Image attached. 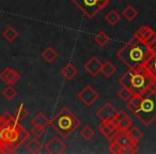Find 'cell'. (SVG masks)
Segmentation results:
<instances>
[{"label": "cell", "mask_w": 156, "mask_h": 154, "mask_svg": "<svg viewBox=\"0 0 156 154\" xmlns=\"http://www.w3.org/2000/svg\"><path fill=\"white\" fill-rule=\"evenodd\" d=\"M29 137L30 133L14 116H0V153H13Z\"/></svg>", "instance_id": "cell-1"}, {"label": "cell", "mask_w": 156, "mask_h": 154, "mask_svg": "<svg viewBox=\"0 0 156 154\" xmlns=\"http://www.w3.org/2000/svg\"><path fill=\"white\" fill-rule=\"evenodd\" d=\"M119 83L122 87L127 88L137 95H143L156 89L155 81L143 65L129 69L120 77Z\"/></svg>", "instance_id": "cell-2"}, {"label": "cell", "mask_w": 156, "mask_h": 154, "mask_svg": "<svg viewBox=\"0 0 156 154\" xmlns=\"http://www.w3.org/2000/svg\"><path fill=\"white\" fill-rule=\"evenodd\" d=\"M151 52L147 43L143 42L136 35L132 38L119 52H117V57L127 65L129 69L136 67L139 65H143L150 57Z\"/></svg>", "instance_id": "cell-3"}, {"label": "cell", "mask_w": 156, "mask_h": 154, "mask_svg": "<svg viewBox=\"0 0 156 154\" xmlns=\"http://www.w3.org/2000/svg\"><path fill=\"white\" fill-rule=\"evenodd\" d=\"M51 126L63 138L69 137L79 125L80 121L67 107H63L50 121Z\"/></svg>", "instance_id": "cell-4"}, {"label": "cell", "mask_w": 156, "mask_h": 154, "mask_svg": "<svg viewBox=\"0 0 156 154\" xmlns=\"http://www.w3.org/2000/svg\"><path fill=\"white\" fill-rule=\"evenodd\" d=\"M144 125H151L156 120V92L151 91L142 95V102L135 113Z\"/></svg>", "instance_id": "cell-5"}, {"label": "cell", "mask_w": 156, "mask_h": 154, "mask_svg": "<svg viewBox=\"0 0 156 154\" xmlns=\"http://www.w3.org/2000/svg\"><path fill=\"white\" fill-rule=\"evenodd\" d=\"M72 2L87 17L93 18L110 3V0H72Z\"/></svg>", "instance_id": "cell-6"}, {"label": "cell", "mask_w": 156, "mask_h": 154, "mask_svg": "<svg viewBox=\"0 0 156 154\" xmlns=\"http://www.w3.org/2000/svg\"><path fill=\"white\" fill-rule=\"evenodd\" d=\"M77 98L83 103L86 106H92L98 101V93L91 87V86H86L77 95Z\"/></svg>", "instance_id": "cell-7"}, {"label": "cell", "mask_w": 156, "mask_h": 154, "mask_svg": "<svg viewBox=\"0 0 156 154\" xmlns=\"http://www.w3.org/2000/svg\"><path fill=\"white\" fill-rule=\"evenodd\" d=\"M117 111L118 110L115 108V106H113L111 103H106V104H104L98 110L96 117L102 122H107V121H110V120L115 117Z\"/></svg>", "instance_id": "cell-8"}, {"label": "cell", "mask_w": 156, "mask_h": 154, "mask_svg": "<svg viewBox=\"0 0 156 154\" xmlns=\"http://www.w3.org/2000/svg\"><path fill=\"white\" fill-rule=\"evenodd\" d=\"M46 151L50 154H61L66 151V145L58 137H52L45 147Z\"/></svg>", "instance_id": "cell-9"}, {"label": "cell", "mask_w": 156, "mask_h": 154, "mask_svg": "<svg viewBox=\"0 0 156 154\" xmlns=\"http://www.w3.org/2000/svg\"><path fill=\"white\" fill-rule=\"evenodd\" d=\"M0 79L2 81H5L8 86L15 85L20 81V74L18 72H16L12 67H7L3 70V72L0 74Z\"/></svg>", "instance_id": "cell-10"}, {"label": "cell", "mask_w": 156, "mask_h": 154, "mask_svg": "<svg viewBox=\"0 0 156 154\" xmlns=\"http://www.w3.org/2000/svg\"><path fill=\"white\" fill-rule=\"evenodd\" d=\"M98 130L100 132L103 134V136L106 137L109 141H111L113 138L115 137V135L119 133V128L117 126H115L110 121H107V122H102L98 126Z\"/></svg>", "instance_id": "cell-11"}, {"label": "cell", "mask_w": 156, "mask_h": 154, "mask_svg": "<svg viewBox=\"0 0 156 154\" xmlns=\"http://www.w3.org/2000/svg\"><path fill=\"white\" fill-rule=\"evenodd\" d=\"M102 66L103 62L96 57H92L89 59V61H87L85 64V70L90 74L91 76L95 77L98 74L102 72Z\"/></svg>", "instance_id": "cell-12"}, {"label": "cell", "mask_w": 156, "mask_h": 154, "mask_svg": "<svg viewBox=\"0 0 156 154\" xmlns=\"http://www.w3.org/2000/svg\"><path fill=\"white\" fill-rule=\"evenodd\" d=\"M134 35H136L137 38L142 40L145 43H149V42L153 39L154 35H155V31L152 28H150L149 26H147V25H143V26H141L140 28L135 32Z\"/></svg>", "instance_id": "cell-13"}, {"label": "cell", "mask_w": 156, "mask_h": 154, "mask_svg": "<svg viewBox=\"0 0 156 154\" xmlns=\"http://www.w3.org/2000/svg\"><path fill=\"white\" fill-rule=\"evenodd\" d=\"M111 141H115V142H117L121 148L134 143L132 141V139H130L129 135L127 134V131H119V133L115 135V137ZM135 145H136V143H135Z\"/></svg>", "instance_id": "cell-14"}, {"label": "cell", "mask_w": 156, "mask_h": 154, "mask_svg": "<svg viewBox=\"0 0 156 154\" xmlns=\"http://www.w3.org/2000/svg\"><path fill=\"white\" fill-rule=\"evenodd\" d=\"M143 66L149 71V73L151 74V76L153 77V79L156 83V54H151L150 57L147 59Z\"/></svg>", "instance_id": "cell-15"}, {"label": "cell", "mask_w": 156, "mask_h": 154, "mask_svg": "<svg viewBox=\"0 0 156 154\" xmlns=\"http://www.w3.org/2000/svg\"><path fill=\"white\" fill-rule=\"evenodd\" d=\"M61 74H62V76L65 79H67V81H72V79L77 75V69H76L75 65H74L73 63L69 62L64 67H62V70H61Z\"/></svg>", "instance_id": "cell-16"}, {"label": "cell", "mask_w": 156, "mask_h": 154, "mask_svg": "<svg viewBox=\"0 0 156 154\" xmlns=\"http://www.w3.org/2000/svg\"><path fill=\"white\" fill-rule=\"evenodd\" d=\"M141 102H142V95L134 94V95L128 100V104H127L128 110L132 111V113L135 115V113H137V110L139 109V107H140Z\"/></svg>", "instance_id": "cell-17"}, {"label": "cell", "mask_w": 156, "mask_h": 154, "mask_svg": "<svg viewBox=\"0 0 156 154\" xmlns=\"http://www.w3.org/2000/svg\"><path fill=\"white\" fill-rule=\"evenodd\" d=\"M32 125H37V126H43V127H47L48 125L50 124V121L48 120V118L46 117L45 115L43 113H37L34 116V118L31 121Z\"/></svg>", "instance_id": "cell-18"}, {"label": "cell", "mask_w": 156, "mask_h": 154, "mask_svg": "<svg viewBox=\"0 0 156 154\" xmlns=\"http://www.w3.org/2000/svg\"><path fill=\"white\" fill-rule=\"evenodd\" d=\"M41 56H42V58L46 61V62L51 63V62H54L57 58H58V52H57L52 47H47L46 49L43 50V52H42Z\"/></svg>", "instance_id": "cell-19"}, {"label": "cell", "mask_w": 156, "mask_h": 154, "mask_svg": "<svg viewBox=\"0 0 156 154\" xmlns=\"http://www.w3.org/2000/svg\"><path fill=\"white\" fill-rule=\"evenodd\" d=\"M115 71H117V67H115L110 61H106L105 63H103L102 72H101V73H103V75H104L106 78H109V77H111V76L115 73Z\"/></svg>", "instance_id": "cell-20"}, {"label": "cell", "mask_w": 156, "mask_h": 154, "mask_svg": "<svg viewBox=\"0 0 156 154\" xmlns=\"http://www.w3.org/2000/svg\"><path fill=\"white\" fill-rule=\"evenodd\" d=\"M122 15H123V17L125 18L126 20L132 22V20H134L135 18L137 17L138 11H137L134 7H132V5H127V7L123 10V12H122Z\"/></svg>", "instance_id": "cell-21"}, {"label": "cell", "mask_w": 156, "mask_h": 154, "mask_svg": "<svg viewBox=\"0 0 156 154\" xmlns=\"http://www.w3.org/2000/svg\"><path fill=\"white\" fill-rule=\"evenodd\" d=\"M42 147H43L42 143L35 138H32L28 143H27V150L32 154H35V153H37V152L41 151Z\"/></svg>", "instance_id": "cell-22"}, {"label": "cell", "mask_w": 156, "mask_h": 154, "mask_svg": "<svg viewBox=\"0 0 156 154\" xmlns=\"http://www.w3.org/2000/svg\"><path fill=\"white\" fill-rule=\"evenodd\" d=\"M2 37L7 40L8 42H13L16 38L18 37V32L13 28V27L9 26L5 29V31L2 32Z\"/></svg>", "instance_id": "cell-23"}, {"label": "cell", "mask_w": 156, "mask_h": 154, "mask_svg": "<svg viewBox=\"0 0 156 154\" xmlns=\"http://www.w3.org/2000/svg\"><path fill=\"white\" fill-rule=\"evenodd\" d=\"M127 134L129 135L130 139L134 143H138L139 141L142 139V133L140 132V130H138L137 127H130L127 130Z\"/></svg>", "instance_id": "cell-24"}, {"label": "cell", "mask_w": 156, "mask_h": 154, "mask_svg": "<svg viewBox=\"0 0 156 154\" xmlns=\"http://www.w3.org/2000/svg\"><path fill=\"white\" fill-rule=\"evenodd\" d=\"M105 20H106L107 23H109L110 25H112V26H115V25L118 24L120 20L119 13H118L117 11H115V10H111V11L105 16Z\"/></svg>", "instance_id": "cell-25"}, {"label": "cell", "mask_w": 156, "mask_h": 154, "mask_svg": "<svg viewBox=\"0 0 156 154\" xmlns=\"http://www.w3.org/2000/svg\"><path fill=\"white\" fill-rule=\"evenodd\" d=\"M94 41H95L100 46H104L109 42V35L107 34L106 32L101 31V32H98L95 34V37H94Z\"/></svg>", "instance_id": "cell-26"}, {"label": "cell", "mask_w": 156, "mask_h": 154, "mask_svg": "<svg viewBox=\"0 0 156 154\" xmlns=\"http://www.w3.org/2000/svg\"><path fill=\"white\" fill-rule=\"evenodd\" d=\"M133 125V120L130 119L128 116H125L123 119L120 121V123L118 124V128L120 131H127L128 128H130Z\"/></svg>", "instance_id": "cell-27"}, {"label": "cell", "mask_w": 156, "mask_h": 154, "mask_svg": "<svg viewBox=\"0 0 156 154\" xmlns=\"http://www.w3.org/2000/svg\"><path fill=\"white\" fill-rule=\"evenodd\" d=\"M95 135V133H94V130L92 127H90V126H85V127L83 128V130L80 131V136L83 137L85 140H91L92 138H93V136Z\"/></svg>", "instance_id": "cell-28"}, {"label": "cell", "mask_w": 156, "mask_h": 154, "mask_svg": "<svg viewBox=\"0 0 156 154\" xmlns=\"http://www.w3.org/2000/svg\"><path fill=\"white\" fill-rule=\"evenodd\" d=\"M133 95H134V93H133L129 89H127V88H125V87H122L121 90L118 92V96H119L122 101H124V102L128 101Z\"/></svg>", "instance_id": "cell-29"}, {"label": "cell", "mask_w": 156, "mask_h": 154, "mask_svg": "<svg viewBox=\"0 0 156 154\" xmlns=\"http://www.w3.org/2000/svg\"><path fill=\"white\" fill-rule=\"evenodd\" d=\"M1 94H2L3 98H7L8 101H11V100H13L16 95H17V92H16V90L13 89L11 86H9V87H7L5 90H3Z\"/></svg>", "instance_id": "cell-30"}, {"label": "cell", "mask_w": 156, "mask_h": 154, "mask_svg": "<svg viewBox=\"0 0 156 154\" xmlns=\"http://www.w3.org/2000/svg\"><path fill=\"white\" fill-rule=\"evenodd\" d=\"M14 117H15L18 121H22V120H24L25 118L28 117V111H27V109L25 108L23 104H20V107L17 108V110L15 111V115H14Z\"/></svg>", "instance_id": "cell-31"}, {"label": "cell", "mask_w": 156, "mask_h": 154, "mask_svg": "<svg viewBox=\"0 0 156 154\" xmlns=\"http://www.w3.org/2000/svg\"><path fill=\"white\" fill-rule=\"evenodd\" d=\"M125 116H127V113H126L125 111H124V110H119V111H117V113L115 115V117L110 120V122L113 124V125L118 127V124L120 123V121H121V120L123 119Z\"/></svg>", "instance_id": "cell-32"}, {"label": "cell", "mask_w": 156, "mask_h": 154, "mask_svg": "<svg viewBox=\"0 0 156 154\" xmlns=\"http://www.w3.org/2000/svg\"><path fill=\"white\" fill-rule=\"evenodd\" d=\"M136 147H137V145H135V143L125 145V147H122L121 148V154H133V153H136V152H137Z\"/></svg>", "instance_id": "cell-33"}, {"label": "cell", "mask_w": 156, "mask_h": 154, "mask_svg": "<svg viewBox=\"0 0 156 154\" xmlns=\"http://www.w3.org/2000/svg\"><path fill=\"white\" fill-rule=\"evenodd\" d=\"M108 150L110 153H115V154H121V147L118 145L115 141H110V145L108 147Z\"/></svg>", "instance_id": "cell-34"}, {"label": "cell", "mask_w": 156, "mask_h": 154, "mask_svg": "<svg viewBox=\"0 0 156 154\" xmlns=\"http://www.w3.org/2000/svg\"><path fill=\"white\" fill-rule=\"evenodd\" d=\"M45 131H46V127L37 126V125H32V128H31V132H32L37 137H41L42 135L45 133Z\"/></svg>", "instance_id": "cell-35"}, {"label": "cell", "mask_w": 156, "mask_h": 154, "mask_svg": "<svg viewBox=\"0 0 156 154\" xmlns=\"http://www.w3.org/2000/svg\"><path fill=\"white\" fill-rule=\"evenodd\" d=\"M149 45V48H150V52L151 54H156V34L153 37V39L147 43Z\"/></svg>", "instance_id": "cell-36"}]
</instances>
